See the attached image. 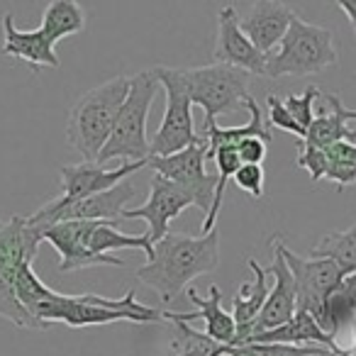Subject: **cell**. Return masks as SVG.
I'll use <instances>...</instances> for the list:
<instances>
[{"label": "cell", "instance_id": "20", "mask_svg": "<svg viewBox=\"0 0 356 356\" xmlns=\"http://www.w3.org/2000/svg\"><path fill=\"white\" fill-rule=\"evenodd\" d=\"M247 344H288V346H322V349L332 351V354H339L341 346L337 344V339L327 337L320 330V325L315 322V317L305 310H298L286 325L276 327V330L259 332L254 334Z\"/></svg>", "mask_w": 356, "mask_h": 356}, {"label": "cell", "instance_id": "29", "mask_svg": "<svg viewBox=\"0 0 356 356\" xmlns=\"http://www.w3.org/2000/svg\"><path fill=\"white\" fill-rule=\"evenodd\" d=\"M296 163L310 173L312 184H317V181H322V178L327 176L330 156H327L325 149H315V147H305V144H300V156H298Z\"/></svg>", "mask_w": 356, "mask_h": 356}, {"label": "cell", "instance_id": "26", "mask_svg": "<svg viewBox=\"0 0 356 356\" xmlns=\"http://www.w3.org/2000/svg\"><path fill=\"white\" fill-rule=\"evenodd\" d=\"M168 322V327L173 330L176 339L173 346L178 349V356H225L227 354V346L218 344L215 339H210L208 334L193 330L188 322H178V320H163Z\"/></svg>", "mask_w": 356, "mask_h": 356}, {"label": "cell", "instance_id": "6", "mask_svg": "<svg viewBox=\"0 0 356 356\" xmlns=\"http://www.w3.org/2000/svg\"><path fill=\"white\" fill-rule=\"evenodd\" d=\"M339 61L332 30L293 17L281 44L266 54L264 76L281 79V76H312L325 69H332Z\"/></svg>", "mask_w": 356, "mask_h": 356}, {"label": "cell", "instance_id": "25", "mask_svg": "<svg viewBox=\"0 0 356 356\" xmlns=\"http://www.w3.org/2000/svg\"><path fill=\"white\" fill-rule=\"evenodd\" d=\"M312 259H330L346 276L356 271V225L349 229L330 232L312 247Z\"/></svg>", "mask_w": 356, "mask_h": 356}, {"label": "cell", "instance_id": "2", "mask_svg": "<svg viewBox=\"0 0 356 356\" xmlns=\"http://www.w3.org/2000/svg\"><path fill=\"white\" fill-rule=\"evenodd\" d=\"M32 317L40 320L49 330L54 322H64L71 330L93 325H113V322H163L161 307H149L134 300V291H127L124 298H103L95 293L86 296H66V293H51L47 300L32 307Z\"/></svg>", "mask_w": 356, "mask_h": 356}, {"label": "cell", "instance_id": "23", "mask_svg": "<svg viewBox=\"0 0 356 356\" xmlns=\"http://www.w3.org/2000/svg\"><path fill=\"white\" fill-rule=\"evenodd\" d=\"M83 27L86 13L79 3H74V0H51L49 6L44 8L40 30L44 32V37L51 44H56L64 37L79 35Z\"/></svg>", "mask_w": 356, "mask_h": 356}, {"label": "cell", "instance_id": "11", "mask_svg": "<svg viewBox=\"0 0 356 356\" xmlns=\"http://www.w3.org/2000/svg\"><path fill=\"white\" fill-rule=\"evenodd\" d=\"M149 188L152 191H149L147 203H144L142 208L124 210V213L120 215V220H144V222L149 225V232H147L149 242L156 244L168 234V222L195 203L188 191L171 184L166 178L156 176V173H154Z\"/></svg>", "mask_w": 356, "mask_h": 356}, {"label": "cell", "instance_id": "9", "mask_svg": "<svg viewBox=\"0 0 356 356\" xmlns=\"http://www.w3.org/2000/svg\"><path fill=\"white\" fill-rule=\"evenodd\" d=\"M205 154H208V142L203 134H198V142L186 147L184 152H176L171 156H149L147 166L154 168L156 176L188 191L193 195L195 208L208 215L218 188V173L205 171Z\"/></svg>", "mask_w": 356, "mask_h": 356}, {"label": "cell", "instance_id": "8", "mask_svg": "<svg viewBox=\"0 0 356 356\" xmlns=\"http://www.w3.org/2000/svg\"><path fill=\"white\" fill-rule=\"evenodd\" d=\"M184 79L191 103L205 110V122H218L220 115H232L244 105L252 76L225 64H208L184 69Z\"/></svg>", "mask_w": 356, "mask_h": 356}, {"label": "cell", "instance_id": "15", "mask_svg": "<svg viewBox=\"0 0 356 356\" xmlns=\"http://www.w3.org/2000/svg\"><path fill=\"white\" fill-rule=\"evenodd\" d=\"M215 64L232 66V69L247 71L249 76H264L266 56L249 42V37L239 30V15L232 6H225L218 15V40L213 49Z\"/></svg>", "mask_w": 356, "mask_h": 356}, {"label": "cell", "instance_id": "16", "mask_svg": "<svg viewBox=\"0 0 356 356\" xmlns=\"http://www.w3.org/2000/svg\"><path fill=\"white\" fill-rule=\"evenodd\" d=\"M293 17H296V13L291 10L288 3L257 0V3H252V8L244 13V17H239V30H242L244 35L249 37V42L266 56L281 44L288 27H291Z\"/></svg>", "mask_w": 356, "mask_h": 356}, {"label": "cell", "instance_id": "33", "mask_svg": "<svg viewBox=\"0 0 356 356\" xmlns=\"http://www.w3.org/2000/svg\"><path fill=\"white\" fill-rule=\"evenodd\" d=\"M325 152H327V156H330V161L341 159V161L356 163V144H351V142H337V144H332V147H327Z\"/></svg>", "mask_w": 356, "mask_h": 356}, {"label": "cell", "instance_id": "35", "mask_svg": "<svg viewBox=\"0 0 356 356\" xmlns=\"http://www.w3.org/2000/svg\"><path fill=\"white\" fill-rule=\"evenodd\" d=\"M341 286H344V291L349 293L351 298H356V271L351 273V276H346V278H344V283H341Z\"/></svg>", "mask_w": 356, "mask_h": 356}, {"label": "cell", "instance_id": "14", "mask_svg": "<svg viewBox=\"0 0 356 356\" xmlns=\"http://www.w3.org/2000/svg\"><path fill=\"white\" fill-rule=\"evenodd\" d=\"M271 252H273V261H271V266L266 268V273L273 276V286L268 288L266 302H264L261 312H259V317L252 325L254 334L286 325V322L298 312L296 281H293V273H291V268H288L286 259H283L281 247H278V237L271 242Z\"/></svg>", "mask_w": 356, "mask_h": 356}, {"label": "cell", "instance_id": "22", "mask_svg": "<svg viewBox=\"0 0 356 356\" xmlns=\"http://www.w3.org/2000/svg\"><path fill=\"white\" fill-rule=\"evenodd\" d=\"M249 268H252L254 278L249 283H242L232 300V320L237 327L244 325H254V320L261 312L264 302L268 298V286H266V268L259 266L254 259H249Z\"/></svg>", "mask_w": 356, "mask_h": 356}, {"label": "cell", "instance_id": "31", "mask_svg": "<svg viewBox=\"0 0 356 356\" xmlns=\"http://www.w3.org/2000/svg\"><path fill=\"white\" fill-rule=\"evenodd\" d=\"M234 149H237L242 163H261V166H264V159H266L268 144L264 142V139L249 137V139H242V142H239Z\"/></svg>", "mask_w": 356, "mask_h": 356}, {"label": "cell", "instance_id": "19", "mask_svg": "<svg viewBox=\"0 0 356 356\" xmlns=\"http://www.w3.org/2000/svg\"><path fill=\"white\" fill-rule=\"evenodd\" d=\"M327 108L320 110V115H315L312 124L307 127L305 139L300 144L315 149H327L337 142H351L356 144V132H351L349 122L356 120V110H349L341 103L339 95L325 93Z\"/></svg>", "mask_w": 356, "mask_h": 356}, {"label": "cell", "instance_id": "10", "mask_svg": "<svg viewBox=\"0 0 356 356\" xmlns=\"http://www.w3.org/2000/svg\"><path fill=\"white\" fill-rule=\"evenodd\" d=\"M278 247H281V254L286 259L288 268H291L293 281H296L298 310L310 312L317 320L325 300L330 298L332 291H337L341 286L346 273L330 259H305L300 254H293L281 237H278Z\"/></svg>", "mask_w": 356, "mask_h": 356}, {"label": "cell", "instance_id": "32", "mask_svg": "<svg viewBox=\"0 0 356 356\" xmlns=\"http://www.w3.org/2000/svg\"><path fill=\"white\" fill-rule=\"evenodd\" d=\"M327 181H334L339 188H346V186L356 184V163L351 161H330V168H327Z\"/></svg>", "mask_w": 356, "mask_h": 356}, {"label": "cell", "instance_id": "17", "mask_svg": "<svg viewBox=\"0 0 356 356\" xmlns=\"http://www.w3.org/2000/svg\"><path fill=\"white\" fill-rule=\"evenodd\" d=\"M188 293V300L193 302L198 310L195 312H173V310H163V320H178V322H193V320H203V334H208L210 339H215L218 344L229 346L234 339V325L232 315L227 310H222V291L220 286H210V296L200 298L195 291H186Z\"/></svg>", "mask_w": 356, "mask_h": 356}, {"label": "cell", "instance_id": "18", "mask_svg": "<svg viewBox=\"0 0 356 356\" xmlns=\"http://www.w3.org/2000/svg\"><path fill=\"white\" fill-rule=\"evenodd\" d=\"M0 51L6 56H15L32 66V69H59V56L54 51V44L44 37V32L37 30H17L10 13L3 15V47Z\"/></svg>", "mask_w": 356, "mask_h": 356}, {"label": "cell", "instance_id": "1", "mask_svg": "<svg viewBox=\"0 0 356 356\" xmlns=\"http://www.w3.org/2000/svg\"><path fill=\"white\" fill-rule=\"evenodd\" d=\"M218 266L220 229L215 227L200 237L168 232L161 242L154 244V257L134 273L161 298V302H173L193 278L218 271Z\"/></svg>", "mask_w": 356, "mask_h": 356}, {"label": "cell", "instance_id": "27", "mask_svg": "<svg viewBox=\"0 0 356 356\" xmlns=\"http://www.w3.org/2000/svg\"><path fill=\"white\" fill-rule=\"evenodd\" d=\"M317 93H322L317 86H307V88L302 90L300 95H288V98L283 100L286 110L293 115V120H296L298 127H300L302 132H307V127H310L312 120H315V110H312V103H315Z\"/></svg>", "mask_w": 356, "mask_h": 356}, {"label": "cell", "instance_id": "7", "mask_svg": "<svg viewBox=\"0 0 356 356\" xmlns=\"http://www.w3.org/2000/svg\"><path fill=\"white\" fill-rule=\"evenodd\" d=\"M154 74L166 93V110H163L161 124L149 142V156H171V154L184 152L186 147L198 142L193 113H191L193 103H191L188 88H186L184 69L156 66Z\"/></svg>", "mask_w": 356, "mask_h": 356}, {"label": "cell", "instance_id": "36", "mask_svg": "<svg viewBox=\"0 0 356 356\" xmlns=\"http://www.w3.org/2000/svg\"><path fill=\"white\" fill-rule=\"evenodd\" d=\"M332 356H334V354H332Z\"/></svg>", "mask_w": 356, "mask_h": 356}, {"label": "cell", "instance_id": "5", "mask_svg": "<svg viewBox=\"0 0 356 356\" xmlns=\"http://www.w3.org/2000/svg\"><path fill=\"white\" fill-rule=\"evenodd\" d=\"M42 237L37 229L27 225V218L13 215L0 222V317L20 330H40L47 327L27 312V307L17 300V273L25 264H35Z\"/></svg>", "mask_w": 356, "mask_h": 356}, {"label": "cell", "instance_id": "4", "mask_svg": "<svg viewBox=\"0 0 356 356\" xmlns=\"http://www.w3.org/2000/svg\"><path fill=\"white\" fill-rule=\"evenodd\" d=\"M161 90L154 69L139 71L129 76V90L120 108L118 122L113 127L108 144L98 154V166L120 159L122 163L147 161L149 159V142H147V118L154 105V98Z\"/></svg>", "mask_w": 356, "mask_h": 356}, {"label": "cell", "instance_id": "12", "mask_svg": "<svg viewBox=\"0 0 356 356\" xmlns=\"http://www.w3.org/2000/svg\"><path fill=\"white\" fill-rule=\"evenodd\" d=\"M95 222H59L44 229L42 242H49L51 247L59 252V271L71 273L81 271V268H93V266H118L122 268L124 261L118 257H103V254H93L88 249V237L93 232Z\"/></svg>", "mask_w": 356, "mask_h": 356}, {"label": "cell", "instance_id": "34", "mask_svg": "<svg viewBox=\"0 0 356 356\" xmlns=\"http://www.w3.org/2000/svg\"><path fill=\"white\" fill-rule=\"evenodd\" d=\"M337 8L346 15V20L351 22V30L356 37V0H337Z\"/></svg>", "mask_w": 356, "mask_h": 356}, {"label": "cell", "instance_id": "28", "mask_svg": "<svg viewBox=\"0 0 356 356\" xmlns=\"http://www.w3.org/2000/svg\"><path fill=\"white\" fill-rule=\"evenodd\" d=\"M232 181L244 191V193L252 195V198H261L266 173H264L261 163H242V166H239V171L232 176Z\"/></svg>", "mask_w": 356, "mask_h": 356}, {"label": "cell", "instance_id": "24", "mask_svg": "<svg viewBox=\"0 0 356 356\" xmlns=\"http://www.w3.org/2000/svg\"><path fill=\"white\" fill-rule=\"evenodd\" d=\"M88 249L103 257H110V252H120V249H137L147 254V259L154 257V244L149 242L147 234H124L118 229V222H95L88 237Z\"/></svg>", "mask_w": 356, "mask_h": 356}, {"label": "cell", "instance_id": "30", "mask_svg": "<svg viewBox=\"0 0 356 356\" xmlns=\"http://www.w3.org/2000/svg\"><path fill=\"white\" fill-rule=\"evenodd\" d=\"M266 108H268V120H271V127H278V129H283V132L296 134L300 142L305 139V132L298 127V122L293 120V115L286 110V105H283L281 98H276V95H268Z\"/></svg>", "mask_w": 356, "mask_h": 356}, {"label": "cell", "instance_id": "21", "mask_svg": "<svg viewBox=\"0 0 356 356\" xmlns=\"http://www.w3.org/2000/svg\"><path fill=\"white\" fill-rule=\"evenodd\" d=\"M244 108L249 110V122L242 124V127H220L218 122H205L203 127V137L208 142V154H205V161L208 159H215V154L225 147H237L242 139H249V137H257V139H264L266 144H271L273 134L268 132V124L264 122V115H261V105L252 98V93L247 95L244 100Z\"/></svg>", "mask_w": 356, "mask_h": 356}, {"label": "cell", "instance_id": "3", "mask_svg": "<svg viewBox=\"0 0 356 356\" xmlns=\"http://www.w3.org/2000/svg\"><path fill=\"white\" fill-rule=\"evenodd\" d=\"M127 90L129 76H115V79L90 88L74 103L69 122H66V139L83 156V161H98V154L103 152L113 134Z\"/></svg>", "mask_w": 356, "mask_h": 356}, {"label": "cell", "instance_id": "13", "mask_svg": "<svg viewBox=\"0 0 356 356\" xmlns=\"http://www.w3.org/2000/svg\"><path fill=\"white\" fill-rule=\"evenodd\" d=\"M147 166V161H134L122 163L118 168H105L98 163H71V166H61V195L64 203H74V200H83L90 195L105 193V191L115 188L118 184L127 181L134 171Z\"/></svg>", "mask_w": 356, "mask_h": 356}]
</instances>
